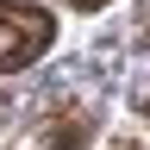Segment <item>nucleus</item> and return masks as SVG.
<instances>
[{"instance_id":"f257e3e1","label":"nucleus","mask_w":150,"mask_h":150,"mask_svg":"<svg viewBox=\"0 0 150 150\" xmlns=\"http://www.w3.org/2000/svg\"><path fill=\"white\" fill-rule=\"evenodd\" d=\"M56 44V19L44 6H25V0H0V75L38 63Z\"/></svg>"},{"instance_id":"f03ea898","label":"nucleus","mask_w":150,"mask_h":150,"mask_svg":"<svg viewBox=\"0 0 150 150\" xmlns=\"http://www.w3.org/2000/svg\"><path fill=\"white\" fill-rule=\"evenodd\" d=\"M69 6H81V13H94V6H106V0H69Z\"/></svg>"},{"instance_id":"7ed1b4c3","label":"nucleus","mask_w":150,"mask_h":150,"mask_svg":"<svg viewBox=\"0 0 150 150\" xmlns=\"http://www.w3.org/2000/svg\"><path fill=\"white\" fill-rule=\"evenodd\" d=\"M144 119H150V100H144Z\"/></svg>"}]
</instances>
